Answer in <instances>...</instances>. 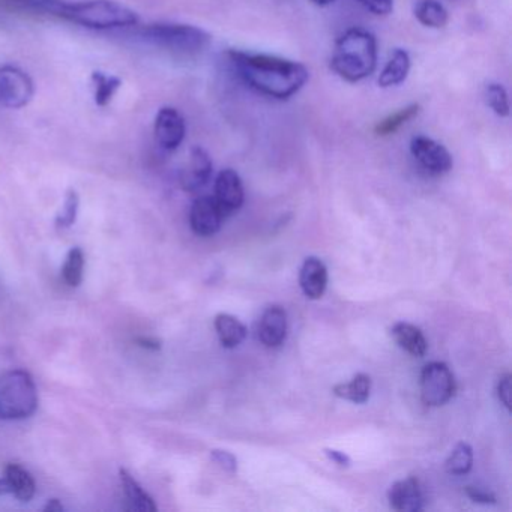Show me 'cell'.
Segmentation results:
<instances>
[{
  "label": "cell",
  "mask_w": 512,
  "mask_h": 512,
  "mask_svg": "<svg viewBox=\"0 0 512 512\" xmlns=\"http://www.w3.org/2000/svg\"><path fill=\"white\" fill-rule=\"evenodd\" d=\"M227 58L251 89L274 100H289L310 80V71L305 65L278 56L230 50Z\"/></svg>",
  "instance_id": "cell-1"
},
{
  "label": "cell",
  "mask_w": 512,
  "mask_h": 512,
  "mask_svg": "<svg viewBox=\"0 0 512 512\" xmlns=\"http://www.w3.org/2000/svg\"><path fill=\"white\" fill-rule=\"evenodd\" d=\"M11 2L26 10L46 13L74 25L98 29V31L128 28V26H137L139 23V16L133 10L115 0H89L82 4H65L61 0H11Z\"/></svg>",
  "instance_id": "cell-2"
},
{
  "label": "cell",
  "mask_w": 512,
  "mask_h": 512,
  "mask_svg": "<svg viewBox=\"0 0 512 512\" xmlns=\"http://www.w3.org/2000/svg\"><path fill=\"white\" fill-rule=\"evenodd\" d=\"M331 70L349 83L370 77L377 67V41L371 32L353 28L344 32L335 43Z\"/></svg>",
  "instance_id": "cell-3"
},
{
  "label": "cell",
  "mask_w": 512,
  "mask_h": 512,
  "mask_svg": "<svg viewBox=\"0 0 512 512\" xmlns=\"http://www.w3.org/2000/svg\"><path fill=\"white\" fill-rule=\"evenodd\" d=\"M139 35L146 43L184 58L202 55L212 43L208 32L196 26L179 23H154L143 26Z\"/></svg>",
  "instance_id": "cell-4"
},
{
  "label": "cell",
  "mask_w": 512,
  "mask_h": 512,
  "mask_svg": "<svg viewBox=\"0 0 512 512\" xmlns=\"http://www.w3.org/2000/svg\"><path fill=\"white\" fill-rule=\"evenodd\" d=\"M38 401L37 386L28 371L11 370L0 377V418H31L37 412Z\"/></svg>",
  "instance_id": "cell-5"
},
{
  "label": "cell",
  "mask_w": 512,
  "mask_h": 512,
  "mask_svg": "<svg viewBox=\"0 0 512 512\" xmlns=\"http://www.w3.org/2000/svg\"><path fill=\"white\" fill-rule=\"evenodd\" d=\"M457 391L454 374L443 362H430L421 373V398L427 406L448 403Z\"/></svg>",
  "instance_id": "cell-6"
},
{
  "label": "cell",
  "mask_w": 512,
  "mask_h": 512,
  "mask_svg": "<svg viewBox=\"0 0 512 512\" xmlns=\"http://www.w3.org/2000/svg\"><path fill=\"white\" fill-rule=\"evenodd\" d=\"M35 85L28 73L14 65L0 67V104L19 110L34 100Z\"/></svg>",
  "instance_id": "cell-7"
},
{
  "label": "cell",
  "mask_w": 512,
  "mask_h": 512,
  "mask_svg": "<svg viewBox=\"0 0 512 512\" xmlns=\"http://www.w3.org/2000/svg\"><path fill=\"white\" fill-rule=\"evenodd\" d=\"M410 152L413 158L433 175H445L454 166V160L448 149L430 137H413L410 142Z\"/></svg>",
  "instance_id": "cell-8"
},
{
  "label": "cell",
  "mask_w": 512,
  "mask_h": 512,
  "mask_svg": "<svg viewBox=\"0 0 512 512\" xmlns=\"http://www.w3.org/2000/svg\"><path fill=\"white\" fill-rule=\"evenodd\" d=\"M226 217V212L218 205L215 197H199V199L194 200L190 209L191 230L197 236L209 238V236H214L215 233L220 232Z\"/></svg>",
  "instance_id": "cell-9"
},
{
  "label": "cell",
  "mask_w": 512,
  "mask_h": 512,
  "mask_svg": "<svg viewBox=\"0 0 512 512\" xmlns=\"http://www.w3.org/2000/svg\"><path fill=\"white\" fill-rule=\"evenodd\" d=\"M154 133L161 148L176 151L184 143L187 134L184 116L173 107H163L155 118Z\"/></svg>",
  "instance_id": "cell-10"
},
{
  "label": "cell",
  "mask_w": 512,
  "mask_h": 512,
  "mask_svg": "<svg viewBox=\"0 0 512 512\" xmlns=\"http://www.w3.org/2000/svg\"><path fill=\"white\" fill-rule=\"evenodd\" d=\"M212 170H214V164H212L208 152L200 146L191 149L190 160L179 176L182 190L187 193H196V191L202 190L211 179Z\"/></svg>",
  "instance_id": "cell-11"
},
{
  "label": "cell",
  "mask_w": 512,
  "mask_h": 512,
  "mask_svg": "<svg viewBox=\"0 0 512 512\" xmlns=\"http://www.w3.org/2000/svg\"><path fill=\"white\" fill-rule=\"evenodd\" d=\"M215 200L226 215L239 211L244 205L245 191L241 178L232 169L221 170L215 179Z\"/></svg>",
  "instance_id": "cell-12"
},
{
  "label": "cell",
  "mask_w": 512,
  "mask_h": 512,
  "mask_svg": "<svg viewBox=\"0 0 512 512\" xmlns=\"http://www.w3.org/2000/svg\"><path fill=\"white\" fill-rule=\"evenodd\" d=\"M389 505L400 512H418L424 508V491L416 476L395 482L388 491Z\"/></svg>",
  "instance_id": "cell-13"
},
{
  "label": "cell",
  "mask_w": 512,
  "mask_h": 512,
  "mask_svg": "<svg viewBox=\"0 0 512 512\" xmlns=\"http://www.w3.org/2000/svg\"><path fill=\"white\" fill-rule=\"evenodd\" d=\"M260 343L269 349L283 346L287 338V313L280 305H272L263 313L257 328Z\"/></svg>",
  "instance_id": "cell-14"
},
{
  "label": "cell",
  "mask_w": 512,
  "mask_h": 512,
  "mask_svg": "<svg viewBox=\"0 0 512 512\" xmlns=\"http://www.w3.org/2000/svg\"><path fill=\"white\" fill-rule=\"evenodd\" d=\"M328 269L317 257H308L299 272V284L302 292L311 301H317L325 295L328 287Z\"/></svg>",
  "instance_id": "cell-15"
},
{
  "label": "cell",
  "mask_w": 512,
  "mask_h": 512,
  "mask_svg": "<svg viewBox=\"0 0 512 512\" xmlns=\"http://www.w3.org/2000/svg\"><path fill=\"white\" fill-rule=\"evenodd\" d=\"M391 337L395 343L416 358H422L427 353L428 343L425 335L418 326L412 323L398 322L391 328Z\"/></svg>",
  "instance_id": "cell-16"
},
{
  "label": "cell",
  "mask_w": 512,
  "mask_h": 512,
  "mask_svg": "<svg viewBox=\"0 0 512 512\" xmlns=\"http://www.w3.org/2000/svg\"><path fill=\"white\" fill-rule=\"evenodd\" d=\"M5 479H7L10 494L16 496L20 502H31L37 493V484L34 476L20 466V464H8L5 467Z\"/></svg>",
  "instance_id": "cell-17"
},
{
  "label": "cell",
  "mask_w": 512,
  "mask_h": 512,
  "mask_svg": "<svg viewBox=\"0 0 512 512\" xmlns=\"http://www.w3.org/2000/svg\"><path fill=\"white\" fill-rule=\"evenodd\" d=\"M409 71V53L403 49H395L388 64H386V67L383 68L382 73H380L377 83H379L380 88L383 89L401 85V83L407 79V76H409Z\"/></svg>",
  "instance_id": "cell-18"
},
{
  "label": "cell",
  "mask_w": 512,
  "mask_h": 512,
  "mask_svg": "<svg viewBox=\"0 0 512 512\" xmlns=\"http://www.w3.org/2000/svg\"><path fill=\"white\" fill-rule=\"evenodd\" d=\"M119 479H121L122 490H124L131 509L140 512L157 511L158 508L154 499L143 490L142 485L134 479V476L128 470H119Z\"/></svg>",
  "instance_id": "cell-19"
},
{
  "label": "cell",
  "mask_w": 512,
  "mask_h": 512,
  "mask_svg": "<svg viewBox=\"0 0 512 512\" xmlns=\"http://www.w3.org/2000/svg\"><path fill=\"white\" fill-rule=\"evenodd\" d=\"M215 331L220 338L221 346L236 349L247 338V328L230 314L220 313L214 320Z\"/></svg>",
  "instance_id": "cell-20"
},
{
  "label": "cell",
  "mask_w": 512,
  "mask_h": 512,
  "mask_svg": "<svg viewBox=\"0 0 512 512\" xmlns=\"http://www.w3.org/2000/svg\"><path fill=\"white\" fill-rule=\"evenodd\" d=\"M332 392H334L335 397L356 404H364L370 398L371 377L365 373L356 374L349 383L335 385Z\"/></svg>",
  "instance_id": "cell-21"
},
{
  "label": "cell",
  "mask_w": 512,
  "mask_h": 512,
  "mask_svg": "<svg viewBox=\"0 0 512 512\" xmlns=\"http://www.w3.org/2000/svg\"><path fill=\"white\" fill-rule=\"evenodd\" d=\"M415 17L421 25L431 29L445 28L449 22L448 10L437 0H421L416 5Z\"/></svg>",
  "instance_id": "cell-22"
},
{
  "label": "cell",
  "mask_w": 512,
  "mask_h": 512,
  "mask_svg": "<svg viewBox=\"0 0 512 512\" xmlns=\"http://www.w3.org/2000/svg\"><path fill=\"white\" fill-rule=\"evenodd\" d=\"M92 86H94L95 104L98 107H107L112 103L115 95L118 94L122 86V80L116 76L94 71L92 73Z\"/></svg>",
  "instance_id": "cell-23"
},
{
  "label": "cell",
  "mask_w": 512,
  "mask_h": 512,
  "mask_svg": "<svg viewBox=\"0 0 512 512\" xmlns=\"http://www.w3.org/2000/svg\"><path fill=\"white\" fill-rule=\"evenodd\" d=\"M419 112H421L419 104H410V106L404 107V109L398 110V112L392 113L388 118L380 121L376 128H374V133L380 137L391 136V134L397 133L401 127H404L407 122L416 118Z\"/></svg>",
  "instance_id": "cell-24"
},
{
  "label": "cell",
  "mask_w": 512,
  "mask_h": 512,
  "mask_svg": "<svg viewBox=\"0 0 512 512\" xmlns=\"http://www.w3.org/2000/svg\"><path fill=\"white\" fill-rule=\"evenodd\" d=\"M83 271H85V253L82 248H71L62 266V278L65 284L70 287H79L83 281Z\"/></svg>",
  "instance_id": "cell-25"
},
{
  "label": "cell",
  "mask_w": 512,
  "mask_h": 512,
  "mask_svg": "<svg viewBox=\"0 0 512 512\" xmlns=\"http://www.w3.org/2000/svg\"><path fill=\"white\" fill-rule=\"evenodd\" d=\"M473 449L469 443L460 442L454 449L445 463L446 472L449 475H466L472 470Z\"/></svg>",
  "instance_id": "cell-26"
},
{
  "label": "cell",
  "mask_w": 512,
  "mask_h": 512,
  "mask_svg": "<svg viewBox=\"0 0 512 512\" xmlns=\"http://www.w3.org/2000/svg\"><path fill=\"white\" fill-rule=\"evenodd\" d=\"M80 196L74 188H70L65 194L64 206L56 217V226L59 229H70L77 221L79 215Z\"/></svg>",
  "instance_id": "cell-27"
},
{
  "label": "cell",
  "mask_w": 512,
  "mask_h": 512,
  "mask_svg": "<svg viewBox=\"0 0 512 512\" xmlns=\"http://www.w3.org/2000/svg\"><path fill=\"white\" fill-rule=\"evenodd\" d=\"M485 101H487L488 107L500 118L509 116L508 94L499 83H490V85L485 86Z\"/></svg>",
  "instance_id": "cell-28"
},
{
  "label": "cell",
  "mask_w": 512,
  "mask_h": 512,
  "mask_svg": "<svg viewBox=\"0 0 512 512\" xmlns=\"http://www.w3.org/2000/svg\"><path fill=\"white\" fill-rule=\"evenodd\" d=\"M211 458L214 463H217L226 472H238V460L230 452L223 451V449H214V451H211Z\"/></svg>",
  "instance_id": "cell-29"
},
{
  "label": "cell",
  "mask_w": 512,
  "mask_h": 512,
  "mask_svg": "<svg viewBox=\"0 0 512 512\" xmlns=\"http://www.w3.org/2000/svg\"><path fill=\"white\" fill-rule=\"evenodd\" d=\"M359 2L374 16H389L394 10V0H359Z\"/></svg>",
  "instance_id": "cell-30"
},
{
  "label": "cell",
  "mask_w": 512,
  "mask_h": 512,
  "mask_svg": "<svg viewBox=\"0 0 512 512\" xmlns=\"http://www.w3.org/2000/svg\"><path fill=\"white\" fill-rule=\"evenodd\" d=\"M511 374H505L500 377L499 385H497V395H499L500 403L506 407V410H511Z\"/></svg>",
  "instance_id": "cell-31"
},
{
  "label": "cell",
  "mask_w": 512,
  "mask_h": 512,
  "mask_svg": "<svg viewBox=\"0 0 512 512\" xmlns=\"http://www.w3.org/2000/svg\"><path fill=\"white\" fill-rule=\"evenodd\" d=\"M466 494L476 503H484V505L496 503V496L491 491L482 490V488L466 487Z\"/></svg>",
  "instance_id": "cell-32"
},
{
  "label": "cell",
  "mask_w": 512,
  "mask_h": 512,
  "mask_svg": "<svg viewBox=\"0 0 512 512\" xmlns=\"http://www.w3.org/2000/svg\"><path fill=\"white\" fill-rule=\"evenodd\" d=\"M326 457L329 458V460L334 461L335 464H338V466L341 467H349L350 461L349 455L344 454V452L337 451V449H325Z\"/></svg>",
  "instance_id": "cell-33"
},
{
  "label": "cell",
  "mask_w": 512,
  "mask_h": 512,
  "mask_svg": "<svg viewBox=\"0 0 512 512\" xmlns=\"http://www.w3.org/2000/svg\"><path fill=\"white\" fill-rule=\"evenodd\" d=\"M137 344H139L140 347H143V349H148V350H160L161 349V341L155 340V338L140 337V338H137Z\"/></svg>",
  "instance_id": "cell-34"
},
{
  "label": "cell",
  "mask_w": 512,
  "mask_h": 512,
  "mask_svg": "<svg viewBox=\"0 0 512 512\" xmlns=\"http://www.w3.org/2000/svg\"><path fill=\"white\" fill-rule=\"evenodd\" d=\"M44 511L46 512H62L64 511V506L59 502L58 499H52L47 502V505L44 506Z\"/></svg>",
  "instance_id": "cell-35"
},
{
  "label": "cell",
  "mask_w": 512,
  "mask_h": 512,
  "mask_svg": "<svg viewBox=\"0 0 512 512\" xmlns=\"http://www.w3.org/2000/svg\"><path fill=\"white\" fill-rule=\"evenodd\" d=\"M5 494H10V487H8L7 479L0 478V496H5Z\"/></svg>",
  "instance_id": "cell-36"
},
{
  "label": "cell",
  "mask_w": 512,
  "mask_h": 512,
  "mask_svg": "<svg viewBox=\"0 0 512 512\" xmlns=\"http://www.w3.org/2000/svg\"><path fill=\"white\" fill-rule=\"evenodd\" d=\"M317 7H328V5L334 4L335 0H310Z\"/></svg>",
  "instance_id": "cell-37"
}]
</instances>
